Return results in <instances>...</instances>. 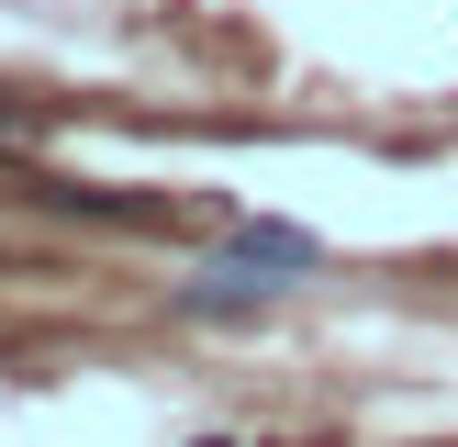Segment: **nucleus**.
<instances>
[{
  "instance_id": "f03ea898",
  "label": "nucleus",
  "mask_w": 458,
  "mask_h": 447,
  "mask_svg": "<svg viewBox=\"0 0 458 447\" xmlns=\"http://www.w3.org/2000/svg\"><path fill=\"white\" fill-rule=\"evenodd\" d=\"M224 268H313V235H291V224H235V246H224Z\"/></svg>"
},
{
  "instance_id": "f257e3e1",
  "label": "nucleus",
  "mask_w": 458,
  "mask_h": 447,
  "mask_svg": "<svg viewBox=\"0 0 458 447\" xmlns=\"http://www.w3.org/2000/svg\"><path fill=\"white\" fill-rule=\"evenodd\" d=\"M45 213H89V224H191L168 190H101V179H34Z\"/></svg>"
},
{
  "instance_id": "7ed1b4c3",
  "label": "nucleus",
  "mask_w": 458,
  "mask_h": 447,
  "mask_svg": "<svg viewBox=\"0 0 458 447\" xmlns=\"http://www.w3.org/2000/svg\"><path fill=\"white\" fill-rule=\"evenodd\" d=\"M201 447H224V436H201Z\"/></svg>"
}]
</instances>
